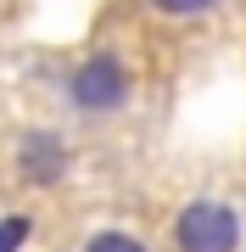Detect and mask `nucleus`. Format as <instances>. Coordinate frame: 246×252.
Wrapping results in <instances>:
<instances>
[{
    "mask_svg": "<svg viewBox=\"0 0 246 252\" xmlns=\"http://www.w3.org/2000/svg\"><path fill=\"white\" fill-rule=\"evenodd\" d=\"M129 90H135V79H129V67H123L112 51L84 56V62L67 73V101H73V112H84V118H112V112H123V107H129Z\"/></svg>",
    "mask_w": 246,
    "mask_h": 252,
    "instance_id": "nucleus-1",
    "label": "nucleus"
},
{
    "mask_svg": "<svg viewBox=\"0 0 246 252\" xmlns=\"http://www.w3.org/2000/svg\"><path fill=\"white\" fill-rule=\"evenodd\" d=\"M241 241H246V219L229 202L201 196L191 207H179V219H173V247L179 252H241Z\"/></svg>",
    "mask_w": 246,
    "mask_h": 252,
    "instance_id": "nucleus-2",
    "label": "nucleus"
},
{
    "mask_svg": "<svg viewBox=\"0 0 246 252\" xmlns=\"http://www.w3.org/2000/svg\"><path fill=\"white\" fill-rule=\"evenodd\" d=\"M17 168L28 185L51 190L67 180V168H73V152H67V140L56 135V129H28V135L17 140Z\"/></svg>",
    "mask_w": 246,
    "mask_h": 252,
    "instance_id": "nucleus-3",
    "label": "nucleus"
},
{
    "mask_svg": "<svg viewBox=\"0 0 246 252\" xmlns=\"http://www.w3.org/2000/svg\"><path fill=\"white\" fill-rule=\"evenodd\" d=\"M79 252H151V247H146V241H135L129 230H95Z\"/></svg>",
    "mask_w": 246,
    "mask_h": 252,
    "instance_id": "nucleus-4",
    "label": "nucleus"
},
{
    "mask_svg": "<svg viewBox=\"0 0 246 252\" xmlns=\"http://www.w3.org/2000/svg\"><path fill=\"white\" fill-rule=\"evenodd\" d=\"M28 235H34V219L28 213H0V252H23Z\"/></svg>",
    "mask_w": 246,
    "mask_h": 252,
    "instance_id": "nucleus-5",
    "label": "nucleus"
},
{
    "mask_svg": "<svg viewBox=\"0 0 246 252\" xmlns=\"http://www.w3.org/2000/svg\"><path fill=\"white\" fill-rule=\"evenodd\" d=\"M163 17H201V11H213L219 0H151Z\"/></svg>",
    "mask_w": 246,
    "mask_h": 252,
    "instance_id": "nucleus-6",
    "label": "nucleus"
}]
</instances>
